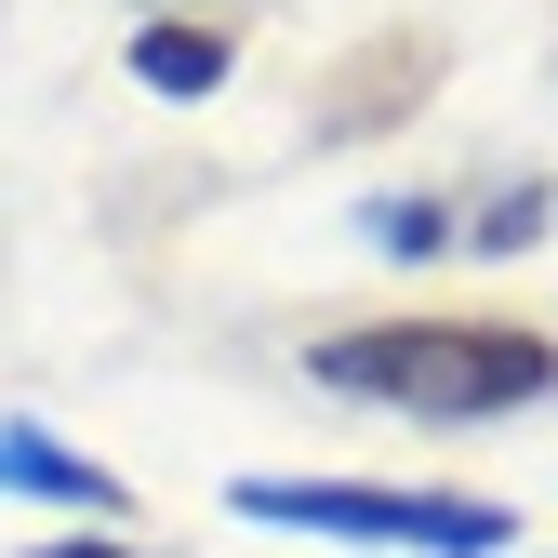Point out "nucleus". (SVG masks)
I'll list each match as a JSON object with an SVG mask.
<instances>
[{"label":"nucleus","instance_id":"1","mask_svg":"<svg viewBox=\"0 0 558 558\" xmlns=\"http://www.w3.org/2000/svg\"><path fill=\"white\" fill-rule=\"evenodd\" d=\"M306 386L412 412V426H493V412L558 399V332L532 319H345L306 345Z\"/></svg>","mask_w":558,"mask_h":558},{"label":"nucleus","instance_id":"2","mask_svg":"<svg viewBox=\"0 0 558 558\" xmlns=\"http://www.w3.org/2000/svg\"><path fill=\"white\" fill-rule=\"evenodd\" d=\"M227 519L319 532V545H412V558H506L519 506L493 493H412V478H227Z\"/></svg>","mask_w":558,"mask_h":558},{"label":"nucleus","instance_id":"3","mask_svg":"<svg viewBox=\"0 0 558 558\" xmlns=\"http://www.w3.org/2000/svg\"><path fill=\"white\" fill-rule=\"evenodd\" d=\"M452 81V40L439 27H373V40H345L319 81H306V147H386V133H412L439 107Z\"/></svg>","mask_w":558,"mask_h":558},{"label":"nucleus","instance_id":"4","mask_svg":"<svg viewBox=\"0 0 558 558\" xmlns=\"http://www.w3.org/2000/svg\"><path fill=\"white\" fill-rule=\"evenodd\" d=\"M0 493H14V506H66V519H120V506H133L120 465L66 452L53 426H27V412H0Z\"/></svg>","mask_w":558,"mask_h":558},{"label":"nucleus","instance_id":"5","mask_svg":"<svg viewBox=\"0 0 558 558\" xmlns=\"http://www.w3.org/2000/svg\"><path fill=\"white\" fill-rule=\"evenodd\" d=\"M227 27L214 14H147V27H133V81H147L160 107H199V94H227Z\"/></svg>","mask_w":558,"mask_h":558},{"label":"nucleus","instance_id":"6","mask_svg":"<svg viewBox=\"0 0 558 558\" xmlns=\"http://www.w3.org/2000/svg\"><path fill=\"white\" fill-rule=\"evenodd\" d=\"M360 240L386 266H439V253H465V199L452 186H386V199H360Z\"/></svg>","mask_w":558,"mask_h":558},{"label":"nucleus","instance_id":"7","mask_svg":"<svg viewBox=\"0 0 558 558\" xmlns=\"http://www.w3.org/2000/svg\"><path fill=\"white\" fill-rule=\"evenodd\" d=\"M558 227V186L545 173H478L465 186V253H532Z\"/></svg>","mask_w":558,"mask_h":558},{"label":"nucleus","instance_id":"8","mask_svg":"<svg viewBox=\"0 0 558 558\" xmlns=\"http://www.w3.org/2000/svg\"><path fill=\"white\" fill-rule=\"evenodd\" d=\"M27 558H147V545H133V532H107V519H94V532H53V545H27Z\"/></svg>","mask_w":558,"mask_h":558},{"label":"nucleus","instance_id":"9","mask_svg":"<svg viewBox=\"0 0 558 558\" xmlns=\"http://www.w3.org/2000/svg\"><path fill=\"white\" fill-rule=\"evenodd\" d=\"M147 14H214V0H147Z\"/></svg>","mask_w":558,"mask_h":558}]
</instances>
